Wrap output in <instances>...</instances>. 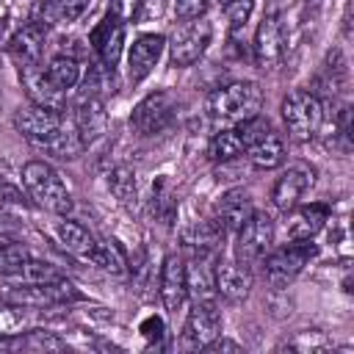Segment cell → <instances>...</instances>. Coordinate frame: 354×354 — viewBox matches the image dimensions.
<instances>
[{"label": "cell", "mask_w": 354, "mask_h": 354, "mask_svg": "<svg viewBox=\"0 0 354 354\" xmlns=\"http://www.w3.org/2000/svg\"><path fill=\"white\" fill-rule=\"evenodd\" d=\"M213 260H216V254H196L185 266V288H188V296L194 301H210V299H216Z\"/></svg>", "instance_id": "obj_24"}, {"label": "cell", "mask_w": 354, "mask_h": 354, "mask_svg": "<svg viewBox=\"0 0 354 354\" xmlns=\"http://www.w3.org/2000/svg\"><path fill=\"white\" fill-rule=\"evenodd\" d=\"M88 263H94L97 268H102V271H108V274H113V277L127 274V257H124V249H122L119 241H113V238L97 241L94 254H91Z\"/></svg>", "instance_id": "obj_28"}, {"label": "cell", "mask_w": 354, "mask_h": 354, "mask_svg": "<svg viewBox=\"0 0 354 354\" xmlns=\"http://www.w3.org/2000/svg\"><path fill=\"white\" fill-rule=\"evenodd\" d=\"M22 332H28V307H0V337H17Z\"/></svg>", "instance_id": "obj_31"}, {"label": "cell", "mask_w": 354, "mask_h": 354, "mask_svg": "<svg viewBox=\"0 0 354 354\" xmlns=\"http://www.w3.org/2000/svg\"><path fill=\"white\" fill-rule=\"evenodd\" d=\"M263 91L252 80H235L227 86H218L207 97V113L213 122L221 124H238L254 113H260Z\"/></svg>", "instance_id": "obj_2"}, {"label": "cell", "mask_w": 354, "mask_h": 354, "mask_svg": "<svg viewBox=\"0 0 354 354\" xmlns=\"http://www.w3.org/2000/svg\"><path fill=\"white\" fill-rule=\"evenodd\" d=\"M77 299L80 293L66 277L55 282H41V285H19L8 293V301L19 307H55V304H69Z\"/></svg>", "instance_id": "obj_12"}, {"label": "cell", "mask_w": 354, "mask_h": 354, "mask_svg": "<svg viewBox=\"0 0 354 354\" xmlns=\"http://www.w3.org/2000/svg\"><path fill=\"white\" fill-rule=\"evenodd\" d=\"M22 185L39 207H44L55 216H69L72 213V194L66 191L61 174L50 163L28 160L22 166Z\"/></svg>", "instance_id": "obj_4"}, {"label": "cell", "mask_w": 354, "mask_h": 354, "mask_svg": "<svg viewBox=\"0 0 354 354\" xmlns=\"http://www.w3.org/2000/svg\"><path fill=\"white\" fill-rule=\"evenodd\" d=\"M14 130L33 147L47 149L61 160H75L86 149L75 122L66 119L64 111H50L33 102L14 113Z\"/></svg>", "instance_id": "obj_1"}, {"label": "cell", "mask_w": 354, "mask_h": 354, "mask_svg": "<svg viewBox=\"0 0 354 354\" xmlns=\"http://www.w3.org/2000/svg\"><path fill=\"white\" fill-rule=\"evenodd\" d=\"M6 47H8V53L14 55V61L19 66H25V64H41V55H44V47H47V28L30 19L22 28L14 30V36L8 39Z\"/></svg>", "instance_id": "obj_18"}, {"label": "cell", "mask_w": 354, "mask_h": 354, "mask_svg": "<svg viewBox=\"0 0 354 354\" xmlns=\"http://www.w3.org/2000/svg\"><path fill=\"white\" fill-rule=\"evenodd\" d=\"M329 205L326 202H310V205H296L290 210V221H288V238L293 241H307V238H315L324 224L329 221Z\"/></svg>", "instance_id": "obj_23"}, {"label": "cell", "mask_w": 354, "mask_h": 354, "mask_svg": "<svg viewBox=\"0 0 354 354\" xmlns=\"http://www.w3.org/2000/svg\"><path fill=\"white\" fill-rule=\"evenodd\" d=\"M207 6H210V0H174V14H177V19L191 22V19L205 17Z\"/></svg>", "instance_id": "obj_34"}, {"label": "cell", "mask_w": 354, "mask_h": 354, "mask_svg": "<svg viewBox=\"0 0 354 354\" xmlns=\"http://www.w3.org/2000/svg\"><path fill=\"white\" fill-rule=\"evenodd\" d=\"M11 36H14V22H11V14H0V47H6Z\"/></svg>", "instance_id": "obj_39"}, {"label": "cell", "mask_w": 354, "mask_h": 354, "mask_svg": "<svg viewBox=\"0 0 354 354\" xmlns=\"http://www.w3.org/2000/svg\"><path fill=\"white\" fill-rule=\"evenodd\" d=\"M58 238L64 243V249L80 260H91L94 254V246H97V238L80 224V221H72L64 216V221H58Z\"/></svg>", "instance_id": "obj_25"}, {"label": "cell", "mask_w": 354, "mask_h": 354, "mask_svg": "<svg viewBox=\"0 0 354 354\" xmlns=\"http://www.w3.org/2000/svg\"><path fill=\"white\" fill-rule=\"evenodd\" d=\"M141 335H144L149 343H158V340L163 337V321L155 318V315H149V318L141 324Z\"/></svg>", "instance_id": "obj_37"}, {"label": "cell", "mask_w": 354, "mask_h": 354, "mask_svg": "<svg viewBox=\"0 0 354 354\" xmlns=\"http://www.w3.org/2000/svg\"><path fill=\"white\" fill-rule=\"evenodd\" d=\"M315 254H318V246L313 243V238H307V241H293L290 238V243H285L274 252L268 249L266 257L260 260V266H263L266 279L274 288H288Z\"/></svg>", "instance_id": "obj_6"}, {"label": "cell", "mask_w": 354, "mask_h": 354, "mask_svg": "<svg viewBox=\"0 0 354 354\" xmlns=\"http://www.w3.org/2000/svg\"><path fill=\"white\" fill-rule=\"evenodd\" d=\"M72 122L83 138V144L88 147L91 141H97L105 127H108V111H105V102L102 97H94V94H83L77 102H75V111H72Z\"/></svg>", "instance_id": "obj_19"}, {"label": "cell", "mask_w": 354, "mask_h": 354, "mask_svg": "<svg viewBox=\"0 0 354 354\" xmlns=\"http://www.w3.org/2000/svg\"><path fill=\"white\" fill-rule=\"evenodd\" d=\"M235 130H238V136L243 141V155L249 158V163L254 169L268 171V169L282 166V160H285V144H282L279 133L271 127V122L266 116L254 113V116L238 122Z\"/></svg>", "instance_id": "obj_3"}, {"label": "cell", "mask_w": 354, "mask_h": 354, "mask_svg": "<svg viewBox=\"0 0 354 354\" xmlns=\"http://www.w3.org/2000/svg\"><path fill=\"white\" fill-rule=\"evenodd\" d=\"M19 80H22V88L28 94V100L33 105H41V108H50V111H64L66 105V91L55 88L53 80L47 77L44 66L41 64H25L19 66Z\"/></svg>", "instance_id": "obj_17"}, {"label": "cell", "mask_w": 354, "mask_h": 354, "mask_svg": "<svg viewBox=\"0 0 354 354\" xmlns=\"http://www.w3.org/2000/svg\"><path fill=\"white\" fill-rule=\"evenodd\" d=\"M174 119V97L169 91H152L147 94L130 113V124L138 136H155L166 130Z\"/></svg>", "instance_id": "obj_9"}, {"label": "cell", "mask_w": 354, "mask_h": 354, "mask_svg": "<svg viewBox=\"0 0 354 354\" xmlns=\"http://www.w3.org/2000/svg\"><path fill=\"white\" fill-rule=\"evenodd\" d=\"M282 122L293 141H313L321 133V124L326 119L321 97H315L310 88H296L282 100Z\"/></svg>", "instance_id": "obj_5"}, {"label": "cell", "mask_w": 354, "mask_h": 354, "mask_svg": "<svg viewBox=\"0 0 354 354\" xmlns=\"http://www.w3.org/2000/svg\"><path fill=\"white\" fill-rule=\"evenodd\" d=\"M25 346H30V348H64V343L53 335V332H41V329H33V332H28V337L22 340Z\"/></svg>", "instance_id": "obj_35"}, {"label": "cell", "mask_w": 354, "mask_h": 354, "mask_svg": "<svg viewBox=\"0 0 354 354\" xmlns=\"http://www.w3.org/2000/svg\"><path fill=\"white\" fill-rule=\"evenodd\" d=\"M124 25L113 11H108L88 33V44L94 50V55L100 58V64L105 69H116L122 50H124Z\"/></svg>", "instance_id": "obj_11"}, {"label": "cell", "mask_w": 354, "mask_h": 354, "mask_svg": "<svg viewBox=\"0 0 354 354\" xmlns=\"http://www.w3.org/2000/svg\"><path fill=\"white\" fill-rule=\"evenodd\" d=\"M163 50H166V36L163 33H141L127 50V77H130V83L147 80L149 72L158 66Z\"/></svg>", "instance_id": "obj_16"}, {"label": "cell", "mask_w": 354, "mask_h": 354, "mask_svg": "<svg viewBox=\"0 0 354 354\" xmlns=\"http://www.w3.org/2000/svg\"><path fill=\"white\" fill-rule=\"evenodd\" d=\"M205 348H207V351H235V354H241V351H243L235 340H227V337H213Z\"/></svg>", "instance_id": "obj_38"}, {"label": "cell", "mask_w": 354, "mask_h": 354, "mask_svg": "<svg viewBox=\"0 0 354 354\" xmlns=\"http://www.w3.org/2000/svg\"><path fill=\"white\" fill-rule=\"evenodd\" d=\"M290 348H299V351H315V348H324L326 346V337L318 332V329H310V332H301L296 340L288 343Z\"/></svg>", "instance_id": "obj_36"}, {"label": "cell", "mask_w": 354, "mask_h": 354, "mask_svg": "<svg viewBox=\"0 0 354 354\" xmlns=\"http://www.w3.org/2000/svg\"><path fill=\"white\" fill-rule=\"evenodd\" d=\"M221 335V310L216 299L210 301H191L185 329H183V343L185 348H205L213 337Z\"/></svg>", "instance_id": "obj_10"}, {"label": "cell", "mask_w": 354, "mask_h": 354, "mask_svg": "<svg viewBox=\"0 0 354 354\" xmlns=\"http://www.w3.org/2000/svg\"><path fill=\"white\" fill-rule=\"evenodd\" d=\"M108 188H111V194L116 196L119 205L136 207V202H138V180H136V171H133L130 166H116V169H111V174H108Z\"/></svg>", "instance_id": "obj_29"}, {"label": "cell", "mask_w": 354, "mask_h": 354, "mask_svg": "<svg viewBox=\"0 0 354 354\" xmlns=\"http://www.w3.org/2000/svg\"><path fill=\"white\" fill-rule=\"evenodd\" d=\"M44 72H47V77L53 80V86H55V88H61V91L75 88V86H77V80H80V64H77V58H75V55H66V53L53 55V58L47 61Z\"/></svg>", "instance_id": "obj_26"}, {"label": "cell", "mask_w": 354, "mask_h": 354, "mask_svg": "<svg viewBox=\"0 0 354 354\" xmlns=\"http://www.w3.org/2000/svg\"><path fill=\"white\" fill-rule=\"evenodd\" d=\"M158 293H160V301L169 313H177L188 296V288H185V263L183 257L177 254H166L163 257V266H160V277H158Z\"/></svg>", "instance_id": "obj_20"}, {"label": "cell", "mask_w": 354, "mask_h": 354, "mask_svg": "<svg viewBox=\"0 0 354 354\" xmlns=\"http://www.w3.org/2000/svg\"><path fill=\"white\" fill-rule=\"evenodd\" d=\"M271 243H274V218L268 213L252 210V216L235 232V252H232V257L238 263H243L246 268H252V266H257L266 257Z\"/></svg>", "instance_id": "obj_7"}, {"label": "cell", "mask_w": 354, "mask_h": 354, "mask_svg": "<svg viewBox=\"0 0 354 354\" xmlns=\"http://www.w3.org/2000/svg\"><path fill=\"white\" fill-rule=\"evenodd\" d=\"M11 282H17V285H41V282H55V279H64V274L53 266V263H44V260H33V257H28L25 263H22V268L14 274V277H8Z\"/></svg>", "instance_id": "obj_30"}, {"label": "cell", "mask_w": 354, "mask_h": 354, "mask_svg": "<svg viewBox=\"0 0 354 354\" xmlns=\"http://www.w3.org/2000/svg\"><path fill=\"white\" fill-rule=\"evenodd\" d=\"M218 3H221V6H227V3H230V0H218Z\"/></svg>", "instance_id": "obj_40"}, {"label": "cell", "mask_w": 354, "mask_h": 354, "mask_svg": "<svg viewBox=\"0 0 354 354\" xmlns=\"http://www.w3.org/2000/svg\"><path fill=\"white\" fill-rule=\"evenodd\" d=\"M241 155H243V141L235 127H224V130L213 133V138L207 144V158L213 163H230Z\"/></svg>", "instance_id": "obj_27"}, {"label": "cell", "mask_w": 354, "mask_h": 354, "mask_svg": "<svg viewBox=\"0 0 354 354\" xmlns=\"http://www.w3.org/2000/svg\"><path fill=\"white\" fill-rule=\"evenodd\" d=\"M91 8V0H39L30 11V19L44 28L72 25Z\"/></svg>", "instance_id": "obj_22"}, {"label": "cell", "mask_w": 354, "mask_h": 354, "mask_svg": "<svg viewBox=\"0 0 354 354\" xmlns=\"http://www.w3.org/2000/svg\"><path fill=\"white\" fill-rule=\"evenodd\" d=\"M213 285L216 296H221L230 304H241L249 299L252 290V268L238 263L232 254H221L213 260Z\"/></svg>", "instance_id": "obj_8"}, {"label": "cell", "mask_w": 354, "mask_h": 354, "mask_svg": "<svg viewBox=\"0 0 354 354\" xmlns=\"http://www.w3.org/2000/svg\"><path fill=\"white\" fill-rule=\"evenodd\" d=\"M224 11H227L230 33L238 36V33L246 28V22H249V17H252V11H254V0H230V3L224 6Z\"/></svg>", "instance_id": "obj_33"}, {"label": "cell", "mask_w": 354, "mask_h": 354, "mask_svg": "<svg viewBox=\"0 0 354 354\" xmlns=\"http://www.w3.org/2000/svg\"><path fill=\"white\" fill-rule=\"evenodd\" d=\"M252 55L260 69H274L285 55V25L277 14H266L254 30Z\"/></svg>", "instance_id": "obj_13"}, {"label": "cell", "mask_w": 354, "mask_h": 354, "mask_svg": "<svg viewBox=\"0 0 354 354\" xmlns=\"http://www.w3.org/2000/svg\"><path fill=\"white\" fill-rule=\"evenodd\" d=\"M252 194L246 191V188H230L221 199H218V205H216V218H213V224L224 232V235H230V232H238V227L252 216Z\"/></svg>", "instance_id": "obj_21"}, {"label": "cell", "mask_w": 354, "mask_h": 354, "mask_svg": "<svg viewBox=\"0 0 354 354\" xmlns=\"http://www.w3.org/2000/svg\"><path fill=\"white\" fill-rule=\"evenodd\" d=\"M28 257H30V252H28L25 243H17V241L3 243L0 246V274L3 277H14Z\"/></svg>", "instance_id": "obj_32"}, {"label": "cell", "mask_w": 354, "mask_h": 354, "mask_svg": "<svg viewBox=\"0 0 354 354\" xmlns=\"http://www.w3.org/2000/svg\"><path fill=\"white\" fill-rule=\"evenodd\" d=\"M313 183H315L313 166H307V163H293V166H288V169L277 177V183H274V188H271V202H274V207L282 210V213H290Z\"/></svg>", "instance_id": "obj_15"}, {"label": "cell", "mask_w": 354, "mask_h": 354, "mask_svg": "<svg viewBox=\"0 0 354 354\" xmlns=\"http://www.w3.org/2000/svg\"><path fill=\"white\" fill-rule=\"evenodd\" d=\"M210 39H213L210 22L202 19V17H199V19H191V22L171 39V64H174V66H191V64H196V61L205 55Z\"/></svg>", "instance_id": "obj_14"}]
</instances>
